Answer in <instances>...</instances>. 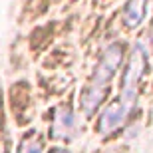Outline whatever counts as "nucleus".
<instances>
[{"label":"nucleus","instance_id":"f257e3e1","mask_svg":"<svg viewBox=\"0 0 153 153\" xmlns=\"http://www.w3.org/2000/svg\"><path fill=\"white\" fill-rule=\"evenodd\" d=\"M121 52L123 48L119 44H111L108 50L103 52L100 64L96 66L91 79L88 84V90L84 91V97H82V105H84L85 114H94L96 108L102 103L105 91H108V85L111 82V78L115 76L119 68V62H121Z\"/></svg>","mask_w":153,"mask_h":153},{"label":"nucleus","instance_id":"f03ea898","mask_svg":"<svg viewBox=\"0 0 153 153\" xmlns=\"http://www.w3.org/2000/svg\"><path fill=\"white\" fill-rule=\"evenodd\" d=\"M143 72H145V56L141 48H135L131 52V58L127 62V68L123 72V88H121V97L135 100L137 96V84L141 82Z\"/></svg>","mask_w":153,"mask_h":153},{"label":"nucleus","instance_id":"7ed1b4c3","mask_svg":"<svg viewBox=\"0 0 153 153\" xmlns=\"http://www.w3.org/2000/svg\"><path fill=\"white\" fill-rule=\"evenodd\" d=\"M131 105H133V102L127 100V97H121V96H119V100H115L114 103H109L108 108H105V111H103L102 119H100V131H102V133H111V131H115L119 125L125 121Z\"/></svg>","mask_w":153,"mask_h":153},{"label":"nucleus","instance_id":"20e7f679","mask_svg":"<svg viewBox=\"0 0 153 153\" xmlns=\"http://www.w3.org/2000/svg\"><path fill=\"white\" fill-rule=\"evenodd\" d=\"M78 131V119L70 109H60L56 114L54 135L56 137H74Z\"/></svg>","mask_w":153,"mask_h":153},{"label":"nucleus","instance_id":"39448f33","mask_svg":"<svg viewBox=\"0 0 153 153\" xmlns=\"http://www.w3.org/2000/svg\"><path fill=\"white\" fill-rule=\"evenodd\" d=\"M147 4L149 0H127V4L123 8V22L129 28L139 26L147 14Z\"/></svg>","mask_w":153,"mask_h":153},{"label":"nucleus","instance_id":"423d86ee","mask_svg":"<svg viewBox=\"0 0 153 153\" xmlns=\"http://www.w3.org/2000/svg\"><path fill=\"white\" fill-rule=\"evenodd\" d=\"M18 153H44V137L36 131H32L28 137L22 139Z\"/></svg>","mask_w":153,"mask_h":153},{"label":"nucleus","instance_id":"0eeeda50","mask_svg":"<svg viewBox=\"0 0 153 153\" xmlns=\"http://www.w3.org/2000/svg\"><path fill=\"white\" fill-rule=\"evenodd\" d=\"M52 153H70V151H66V149H54Z\"/></svg>","mask_w":153,"mask_h":153}]
</instances>
